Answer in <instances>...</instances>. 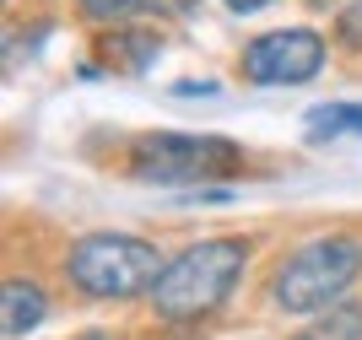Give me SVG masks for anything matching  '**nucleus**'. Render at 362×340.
<instances>
[{
	"mask_svg": "<svg viewBox=\"0 0 362 340\" xmlns=\"http://www.w3.org/2000/svg\"><path fill=\"white\" fill-rule=\"evenodd\" d=\"M44 313H49V297L33 281H6V292H0V329H6V340L33 335L44 324Z\"/></svg>",
	"mask_w": 362,
	"mask_h": 340,
	"instance_id": "6",
	"label": "nucleus"
},
{
	"mask_svg": "<svg viewBox=\"0 0 362 340\" xmlns=\"http://www.w3.org/2000/svg\"><path fill=\"white\" fill-rule=\"evenodd\" d=\"M243 168V151L222 135H184V130H157L130 146V178L141 184H206L227 178Z\"/></svg>",
	"mask_w": 362,
	"mask_h": 340,
	"instance_id": "2",
	"label": "nucleus"
},
{
	"mask_svg": "<svg viewBox=\"0 0 362 340\" xmlns=\"http://www.w3.org/2000/svg\"><path fill=\"white\" fill-rule=\"evenodd\" d=\"M76 340H114V335H76Z\"/></svg>",
	"mask_w": 362,
	"mask_h": 340,
	"instance_id": "14",
	"label": "nucleus"
},
{
	"mask_svg": "<svg viewBox=\"0 0 362 340\" xmlns=\"http://www.w3.org/2000/svg\"><path fill=\"white\" fill-rule=\"evenodd\" d=\"M243 259H249V243H243V238H206V243H189L179 259L163 265V276L151 286V308L163 313L168 324L206 319V313L222 308V297L238 286Z\"/></svg>",
	"mask_w": 362,
	"mask_h": 340,
	"instance_id": "1",
	"label": "nucleus"
},
{
	"mask_svg": "<svg viewBox=\"0 0 362 340\" xmlns=\"http://www.w3.org/2000/svg\"><path fill=\"white\" fill-rule=\"evenodd\" d=\"M325 65V38L308 28H281L265 33L243 49V76L259 81V87H292V81H308Z\"/></svg>",
	"mask_w": 362,
	"mask_h": 340,
	"instance_id": "5",
	"label": "nucleus"
},
{
	"mask_svg": "<svg viewBox=\"0 0 362 340\" xmlns=\"http://www.w3.org/2000/svg\"><path fill=\"white\" fill-rule=\"evenodd\" d=\"M362 276V243L357 238H319L298 249L276 276V303L287 313H319Z\"/></svg>",
	"mask_w": 362,
	"mask_h": 340,
	"instance_id": "4",
	"label": "nucleus"
},
{
	"mask_svg": "<svg viewBox=\"0 0 362 340\" xmlns=\"http://www.w3.org/2000/svg\"><path fill=\"white\" fill-rule=\"evenodd\" d=\"M308 130H314L319 141H330V135H341V130H357V135H362V108H357V103L308 108Z\"/></svg>",
	"mask_w": 362,
	"mask_h": 340,
	"instance_id": "9",
	"label": "nucleus"
},
{
	"mask_svg": "<svg viewBox=\"0 0 362 340\" xmlns=\"http://www.w3.org/2000/svg\"><path fill=\"white\" fill-rule=\"evenodd\" d=\"M298 340H362V308H351V303L335 308L330 303V308H319V319Z\"/></svg>",
	"mask_w": 362,
	"mask_h": 340,
	"instance_id": "8",
	"label": "nucleus"
},
{
	"mask_svg": "<svg viewBox=\"0 0 362 340\" xmlns=\"http://www.w3.org/2000/svg\"><path fill=\"white\" fill-rule=\"evenodd\" d=\"M87 22H124V16H136L146 0H76Z\"/></svg>",
	"mask_w": 362,
	"mask_h": 340,
	"instance_id": "10",
	"label": "nucleus"
},
{
	"mask_svg": "<svg viewBox=\"0 0 362 340\" xmlns=\"http://www.w3.org/2000/svg\"><path fill=\"white\" fill-rule=\"evenodd\" d=\"M173 92H179V98H211V81H179V87H173Z\"/></svg>",
	"mask_w": 362,
	"mask_h": 340,
	"instance_id": "11",
	"label": "nucleus"
},
{
	"mask_svg": "<svg viewBox=\"0 0 362 340\" xmlns=\"http://www.w3.org/2000/svg\"><path fill=\"white\" fill-rule=\"evenodd\" d=\"M233 11H259V6H271V0H227Z\"/></svg>",
	"mask_w": 362,
	"mask_h": 340,
	"instance_id": "13",
	"label": "nucleus"
},
{
	"mask_svg": "<svg viewBox=\"0 0 362 340\" xmlns=\"http://www.w3.org/2000/svg\"><path fill=\"white\" fill-rule=\"evenodd\" d=\"M151 11H189V6H195V0H146Z\"/></svg>",
	"mask_w": 362,
	"mask_h": 340,
	"instance_id": "12",
	"label": "nucleus"
},
{
	"mask_svg": "<svg viewBox=\"0 0 362 340\" xmlns=\"http://www.w3.org/2000/svg\"><path fill=\"white\" fill-rule=\"evenodd\" d=\"M157 276H163V254L146 238L92 233L71 249V281L87 297H136V292H151Z\"/></svg>",
	"mask_w": 362,
	"mask_h": 340,
	"instance_id": "3",
	"label": "nucleus"
},
{
	"mask_svg": "<svg viewBox=\"0 0 362 340\" xmlns=\"http://www.w3.org/2000/svg\"><path fill=\"white\" fill-rule=\"evenodd\" d=\"M103 59L114 71H124V76H141L151 59H157V38H151V33H108Z\"/></svg>",
	"mask_w": 362,
	"mask_h": 340,
	"instance_id": "7",
	"label": "nucleus"
}]
</instances>
